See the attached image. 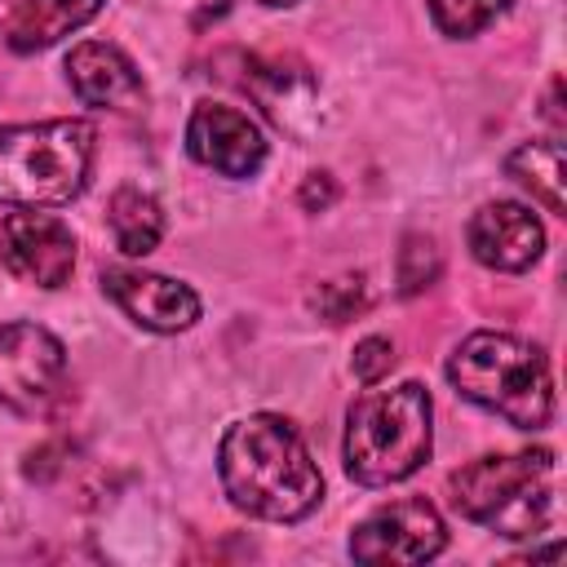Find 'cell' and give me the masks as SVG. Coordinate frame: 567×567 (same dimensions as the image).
<instances>
[{
  "instance_id": "7c38bea8",
  "label": "cell",
  "mask_w": 567,
  "mask_h": 567,
  "mask_svg": "<svg viewBox=\"0 0 567 567\" xmlns=\"http://www.w3.org/2000/svg\"><path fill=\"white\" fill-rule=\"evenodd\" d=\"M66 80H71L75 97L84 106H97V111H133V106L146 102L137 66L128 62L124 49H115L106 40L75 44L66 53Z\"/></svg>"
},
{
  "instance_id": "8992f818",
  "label": "cell",
  "mask_w": 567,
  "mask_h": 567,
  "mask_svg": "<svg viewBox=\"0 0 567 567\" xmlns=\"http://www.w3.org/2000/svg\"><path fill=\"white\" fill-rule=\"evenodd\" d=\"M447 527L430 501H394L372 509L350 532V558L368 567H408L443 554Z\"/></svg>"
},
{
  "instance_id": "9a60e30c",
  "label": "cell",
  "mask_w": 567,
  "mask_h": 567,
  "mask_svg": "<svg viewBox=\"0 0 567 567\" xmlns=\"http://www.w3.org/2000/svg\"><path fill=\"white\" fill-rule=\"evenodd\" d=\"M106 221H111V235H115V248L124 257H146L159 235H164V213H159V199L137 190V186H124L111 195L106 204Z\"/></svg>"
},
{
  "instance_id": "3957f363",
  "label": "cell",
  "mask_w": 567,
  "mask_h": 567,
  "mask_svg": "<svg viewBox=\"0 0 567 567\" xmlns=\"http://www.w3.org/2000/svg\"><path fill=\"white\" fill-rule=\"evenodd\" d=\"M430 412V390L421 381L359 394L346 416V474L363 487H390L416 474L434 439Z\"/></svg>"
},
{
  "instance_id": "30bf717a",
  "label": "cell",
  "mask_w": 567,
  "mask_h": 567,
  "mask_svg": "<svg viewBox=\"0 0 567 567\" xmlns=\"http://www.w3.org/2000/svg\"><path fill=\"white\" fill-rule=\"evenodd\" d=\"M106 297L146 332H186L199 319V297L190 284L155 275V270H133V266H111L102 275Z\"/></svg>"
},
{
  "instance_id": "ba28073f",
  "label": "cell",
  "mask_w": 567,
  "mask_h": 567,
  "mask_svg": "<svg viewBox=\"0 0 567 567\" xmlns=\"http://www.w3.org/2000/svg\"><path fill=\"white\" fill-rule=\"evenodd\" d=\"M0 261L35 288H62L75 266V235L53 213L18 208L0 221Z\"/></svg>"
},
{
  "instance_id": "6da1fadb",
  "label": "cell",
  "mask_w": 567,
  "mask_h": 567,
  "mask_svg": "<svg viewBox=\"0 0 567 567\" xmlns=\"http://www.w3.org/2000/svg\"><path fill=\"white\" fill-rule=\"evenodd\" d=\"M217 474L230 505L266 523H297L323 501V474L306 439L275 412H252L221 434Z\"/></svg>"
},
{
  "instance_id": "ac0fdd59",
  "label": "cell",
  "mask_w": 567,
  "mask_h": 567,
  "mask_svg": "<svg viewBox=\"0 0 567 567\" xmlns=\"http://www.w3.org/2000/svg\"><path fill=\"white\" fill-rule=\"evenodd\" d=\"M390 368H394V341L390 337H363L354 346V377L363 385H377L381 377H390Z\"/></svg>"
},
{
  "instance_id": "277c9868",
  "label": "cell",
  "mask_w": 567,
  "mask_h": 567,
  "mask_svg": "<svg viewBox=\"0 0 567 567\" xmlns=\"http://www.w3.org/2000/svg\"><path fill=\"white\" fill-rule=\"evenodd\" d=\"M89 120H40L0 124V204L9 208H58L71 204L93 168Z\"/></svg>"
},
{
  "instance_id": "e0dca14e",
  "label": "cell",
  "mask_w": 567,
  "mask_h": 567,
  "mask_svg": "<svg viewBox=\"0 0 567 567\" xmlns=\"http://www.w3.org/2000/svg\"><path fill=\"white\" fill-rule=\"evenodd\" d=\"M439 270H443V261H439L434 239H425V235H408L403 248H399V292L412 297V292L430 288V284L439 279Z\"/></svg>"
},
{
  "instance_id": "5bb4252c",
  "label": "cell",
  "mask_w": 567,
  "mask_h": 567,
  "mask_svg": "<svg viewBox=\"0 0 567 567\" xmlns=\"http://www.w3.org/2000/svg\"><path fill=\"white\" fill-rule=\"evenodd\" d=\"M505 173L545 208V213H567L563 195V146L558 142H523L505 155Z\"/></svg>"
},
{
  "instance_id": "5b68a950",
  "label": "cell",
  "mask_w": 567,
  "mask_h": 567,
  "mask_svg": "<svg viewBox=\"0 0 567 567\" xmlns=\"http://www.w3.org/2000/svg\"><path fill=\"white\" fill-rule=\"evenodd\" d=\"M452 505L461 518L492 527L496 536H536L554 518V452L478 456L452 474Z\"/></svg>"
},
{
  "instance_id": "d6986e66",
  "label": "cell",
  "mask_w": 567,
  "mask_h": 567,
  "mask_svg": "<svg viewBox=\"0 0 567 567\" xmlns=\"http://www.w3.org/2000/svg\"><path fill=\"white\" fill-rule=\"evenodd\" d=\"M332 199H337L332 177H328V173H310V177H306V186H301V204H306L310 213H319V208H328Z\"/></svg>"
},
{
  "instance_id": "2e32d148",
  "label": "cell",
  "mask_w": 567,
  "mask_h": 567,
  "mask_svg": "<svg viewBox=\"0 0 567 567\" xmlns=\"http://www.w3.org/2000/svg\"><path fill=\"white\" fill-rule=\"evenodd\" d=\"M509 0H430V18L443 35L452 40H470L483 27H492L505 13Z\"/></svg>"
},
{
  "instance_id": "7a4b0ae2",
  "label": "cell",
  "mask_w": 567,
  "mask_h": 567,
  "mask_svg": "<svg viewBox=\"0 0 567 567\" xmlns=\"http://www.w3.org/2000/svg\"><path fill=\"white\" fill-rule=\"evenodd\" d=\"M447 381L461 399L496 412L514 430H540L554 416L549 359L514 332H470L447 359Z\"/></svg>"
},
{
  "instance_id": "52a82bcc",
  "label": "cell",
  "mask_w": 567,
  "mask_h": 567,
  "mask_svg": "<svg viewBox=\"0 0 567 567\" xmlns=\"http://www.w3.org/2000/svg\"><path fill=\"white\" fill-rule=\"evenodd\" d=\"M66 372L62 341L40 323H4L0 328V408L40 412Z\"/></svg>"
},
{
  "instance_id": "9c48e42d",
  "label": "cell",
  "mask_w": 567,
  "mask_h": 567,
  "mask_svg": "<svg viewBox=\"0 0 567 567\" xmlns=\"http://www.w3.org/2000/svg\"><path fill=\"white\" fill-rule=\"evenodd\" d=\"M186 151L195 164L221 173V177H252L266 164V137L261 128L226 106V102H199L186 120Z\"/></svg>"
},
{
  "instance_id": "ffe728a7",
  "label": "cell",
  "mask_w": 567,
  "mask_h": 567,
  "mask_svg": "<svg viewBox=\"0 0 567 567\" xmlns=\"http://www.w3.org/2000/svg\"><path fill=\"white\" fill-rule=\"evenodd\" d=\"M261 4H270V9H288V4H297V0H261Z\"/></svg>"
},
{
  "instance_id": "8fae6325",
  "label": "cell",
  "mask_w": 567,
  "mask_h": 567,
  "mask_svg": "<svg viewBox=\"0 0 567 567\" xmlns=\"http://www.w3.org/2000/svg\"><path fill=\"white\" fill-rule=\"evenodd\" d=\"M470 252L487 270L518 275L545 252V226L527 204L492 199L470 217Z\"/></svg>"
},
{
  "instance_id": "4fadbf2b",
  "label": "cell",
  "mask_w": 567,
  "mask_h": 567,
  "mask_svg": "<svg viewBox=\"0 0 567 567\" xmlns=\"http://www.w3.org/2000/svg\"><path fill=\"white\" fill-rule=\"evenodd\" d=\"M97 9H102V0H22L18 18L9 27V49L13 53L49 49L62 35L80 31Z\"/></svg>"
}]
</instances>
